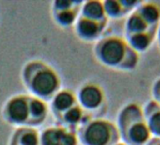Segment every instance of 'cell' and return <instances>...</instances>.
Here are the masks:
<instances>
[{
  "label": "cell",
  "instance_id": "cell-16",
  "mask_svg": "<svg viewBox=\"0 0 160 145\" xmlns=\"http://www.w3.org/2000/svg\"><path fill=\"white\" fill-rule=\"evenodd\" d=\"M136 11L152 28H157L160 23V6L154 2H140Z\"/></svg>",
  "mask_w": 160,
  "mask_h": 145
},
{
  "label": "cell",
  "instance_id": "cell-15",
  "mask_svg": "<svg viewBox=\"0 0 160 145\" xmlns=\"http://www.w3.org/2000/svg\"><path fill=\"white\" fill-rule=\"evenodd\" d=\"M155 35L156 30H152L146 33L124 36V39L137 53L140 54L147 51L152 46V44L155 41Z\"/></svg>",
  "mask_w": 160,
  "mask_h": 145
},
{
  "label": "cell",
  "instance_id": "cell-10",
  "mask_svg": "<svg viewBox=\"0 0 160 145\" xmlns=\"http://www.w3.org/2000/svg\"><path fill=\"white\" fill-rule=\"evenodd\" d=\"M75 92L69 88H62L49 101V110L57 120L67 110L77 105Z\"/></svg>",
  "mask_w": 160,
  "mask_h": 145
},
{
  "label": "cell",
  "instance_id": "cell-12",
  "mask_svg": "<svg viewBox=\"0 0 160 145\" xmlns=\"http://www.w3.org/2000/svg\"><path fill=\"white\" fill-rule=\"evenodd\" d=\"M8 145H40V131L32 127L15 128Z\"/></svg>",
  "mask_w": 160,
  "mask_h": 145
},
{
  "label": "cell",
  "instance_id": "cell-11",
  "mask_svg": "<svg viewBox=\"0 0 160 145\" xmlns=\"http://www.w3.org/2000/svg\"><path fill=\"white\" fill-rule=\"evenodd\" d=\"M141 1H128V0H106L103 1L105 13L108 19H121L128 16Z\"/></svg>",
  "mask_w": 160,
  "mask_h": 145
},
{
  "label": "cell",
  "instance_id": "cell-1",
  "mask_svg": "<svg viewBox=\"0 0 160 145\" xmlns=\"http://www.w3.org/2000/svg\"><path fill=\"white\" fill-rule=\"evenodd\" d=\"M48 103L28 93H16L9 97L2 106L3 121L14 128L42 126L49 114Z\"/></svg>",
  "mask_w": 160,
  "mask_h": 145
},
{
  "label": "cell",
  "instance_id": "cell-4",
  "mask_svg": "<svg viewBox=\"0 0 160 145\" xmlns=\"http://www.w3.org/2000/svg\"><path fill=\"white\" fill-rule=\"evenodd\" d=\"M116 125L121 141L126 145H145L152 138L143 108L138 103L131 102L121 108Z\"/></svg>",
  "mask_w": 160,
  "mask_h": 145
},
{
  "label": "cell",
  "instance_id": "cell-6",
  "mask_svg": "<svg viewBox=\"0 0 160 145\" xmlns=\"http://www.w3.org/2000/svg\"><path fill=\"white\" fill-rule=\"evenodd\" d=\"M78 105L90 115L102 112L107 106V93L104 87L92 80L79 85L75 92ZM93 117V116H92Z\"/></svg>",
  "mask_w": 160,
  "mask_h": 145
},
{
  "label": "cell",
  "instance_id": "cell-7",
  "mask_svg": "<svg viewBox=\"0 0 160 145\" xmlns=\"http://www.w3.org/2000/svg\"><path fill=\"white\" fill-rule=\"evenodd\" d=\"M83 1L57 0L51 3V15L53 21L61 28H73L79 14Z\"/></svg>",
  "mask_w": 160,
  "mask_h": 145
},
{
  "label": "cell",
  "instance_id": "cell-17",
  "mask_svg": "<svg viewBox=\"0 0 160 145\" xmlns=\"http://www.w3.org/2000/svg\"><path fill=\"white\" fill-rule=\"evenodd\" d=\"M80 15L99 21L108 20L105 13L103 1H97V0L83 1L81 10H80Z\"/></svg>",
  "mask_w": 160,
  "mask_h": 145
},
{
  "label": "cell",
  "instance_id": "cell-14",
  "mask_svg": "<svg viewBox=\"0 0 160 145\" xmlns=\"http://www.w3.org/2000/svg\"><path fill=\"white\" fill-rule=\"evenodd\" d=\"M156 29L157 28L150 27L135 9L126 18L124 25V36L146 33Z\"/></svg>",
  "mask_w": 160,
  "mask_h": 145
},
{
  "label": "cell",
  "instance_id": "cell-20",
  "mask_svg": "<svg viewBox=\"0 0 160 145\" xmlns=\"http://www.w3.org/2000/svg\"><path fill=\"white\" fill-rule=\"evenodd\" d=\"M155 41L157 42V46L160 50V23L157 27V29H156V35H155Z\"/></svg>",
  "mask_w": 160,
  "mask_h": 145
},
{
  "label": "cell",
  "instance_id": "cell-13",
  "mask_svg": "<svg viewBox=\"0 0 160 145\" xmlns=\"http://www.w3.org/2000/svg\"><path fill=\"white\" fill-rule=\"evenodd\" d=\"M142 108L151 136L152 138H160V106L152 99Z\"/></svg>",
  "mask_w": 160,
  "mask_h": 145
},
{
  "label": "cell",
  "instance_id": "cell-3",
  "mask_svg": "<svg viewBox=\"0 0 160 145\" xmlns=\"http://www.w3.org/2000/svg\"><path fill=\"white\" fill-rule=\"evenodd\" d=\"M94 58L101 65L117 71L131 72L139 62V54L118 35L103 36L92 47Z\"/></svg>",
  "mask_w": 160,
  "mask_h": 145
},
{
  "label": "cell",
  "instance_id": "cell-19",
  "mask_svg": "<svg viewBox=\"0 0 160 145\" xmlns=\"http://www.w3.org/2000/svg\"><path fill=\"white\" fill-rule=\"evenodd\" d=\"M145 145H160V138H151Z\"/></svg>",
  "mask_w": 160,
  "mask_h": 145
},
{
  "label": "cell",
  "instance_id": "cell-9",
  "mask_svg": "<svg viewBox=\"0 0 160 145\" xmlns=\"http://www.w3.org/2000/svg\"><path fill=\"white\" fill-rule=\"evenodd\" d=\"M40 145H79V142L74 130L56 124L40 132Z\"/></svg>",
  "mask_w": 160,
  "mask_h": 145
},
{
  "label": "cell",
  "instance_id": "cell-2",
  "mask_svg": "<svg viewBox=\"0 0 160 145\" xmlns=\"http://www.w3.org/2000/svg\"><path fill=\"white\" fill-rule=\"evenodd\" d=\"M21 80L28 94L47 103L62 89L58 72L51 64L39 58L29 59L23 65Z\"/></svg>",
  "mask_w": 160,
  "mask_h": 145
},
{
  "label": "cell",
  "instance_id": "cell-21",
  "mask_svg": "<svg viewBox=\"0 0 160 145\" xmlns=\"http://www.w3.org/2000/svg\"><path fill=\"white\" fill-rule=\"evenodd\" d=\"M115 145H126V144H124L123 142L120 141V142H118V143H117V144H115Z\"/></svg>",
  "mask_w": 160,
  "mask_h": 145
},
{
  "label": "cell",
  "instance_id": "cell-5",
  "mask_svg": "<svg viewBox=\"0 0 160 145\" xmlns=\"http://www.w3.org/2000/svg\"><path fill=\"white\" fill-rule=\"evenodd\" d=\"M80 145H115L121 141L116 123L105 118H92L76 130Z\"/></svg>",
  "mask_w": 160,
  "mask_h": 145
},
{
  "label": "cell",
  "instance_id": "cell-8",
  "mask_svg": "<svg viewBox=\"0 0 160 145\" xmlns=\"http://www.w3.org/2000/svg\"><path fill=\"white\" fill-rule=\"evenodd\" d=\"M108 24V20H93L79 14L73 26V31L80 41L89 43L96 42L104 36Z\"/></svg>",
  "mask_w": 160,
  "mask_h": 145
},
{
  "label": "cell",
  "instance_id": "cell-18",
  "mask_svg": "<svg viewBox=\"0 0 160 145\" xmlns=\"http://www.w3.org/2000/svg\"><path fill=\"white\" fill-rule=\"evenodd\" d=\"M152 100L160 106V78H158L152 86Z\"/></svg>",
  "mask_w": 160,
  "mask_h": 145
}]
</instances>
